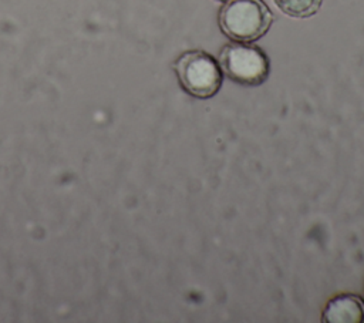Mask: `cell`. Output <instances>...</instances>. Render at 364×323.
Listing matches in <instances>:
<instances>
[{
    "label": "cell",
    "instance_id": "cell-1",
    "mask_svg": "<svg viewBox=\"0 0 364 323\" xmlns=\"http://www.w3.org/2000/svg\"><path fill=\"white\" fill-rule=\"evenodd\" d=\"M273 23V14L263 0H226L219 11V26L232 40L256 41Z\"/></svg>",
    "mask_w": 364,
    "mask_h": 323
},
{
    "label": "cell",
    "instance_id": "cell-2",
    "mask_svg": "<svg viewBox=\"0 0 364 323\" xmlns=\"http://www.w3.org/2000/svg\"><path fill=\"white\" fill-rule=\"evenodd\" d=\"M175 71L182 88L196 98L213 97L223 81L219 63L200 50L183 53L175 63Z\"/></svg>",
    "mask_w": 364,
    "mask_h": 323
},
{
    "label": "cell",
    "instance_id": "cell-3",
    "mask_svg": "<svg viewBox=\"0 0 364 323\" xmlns=\"http://www.w3.org/2000/svg\"><path fill=\"white\" fill-rule=\"evenodd\" d=\"M219 65L232 81L242 85H260L269 77V60L255 46L246 43L226 44L219 54Z\"/></svg>",
    "mask_w": 364,
    "mask_h": 323
},
{
    "label": "cell",
    "instance_id": "cell-4",
    "mask_svg": "<svg viewBox=\"0 0 364 323\" xmlns=\"http://www.w3.org/2000/svg\"><path fill=\"white\" fill-rule=\"evenodd\" d=\"M323 320L327 323H364V302L354 295L336 296L327 303Z\"/></svg>",
    "mask_w": 364,
    "mask_h": 323
},
{
    "label": "cell",
    "instance_id": "cell-5",
    "mask_svg": "<svg viewBox=\"0 0 364 323\" xmlns=\"http://www.w3.org/2000/svg\"><path fill=\"white\" fill-rule=\"evenodd\" d=\"M323 0H274L276 6L287 16L304 18L316 14Z\"/></svg>",
    "mask_w": 364,
    "mask_h": 323
},
{
    "label": "cell",
    "instance_id": "cell-6",
    "mask_svg": "<svg viewBox=\"0 0 364 323\" xmlns=\"http://www.w3.org/2000/svg\"><path fill=\"white\" fill-rule=\"evenodd\" d=\"M220 1H226V0H220Z\"/></svg>",
    "mask_w": 364,
    "mask_h": 323
}]
</instances>
